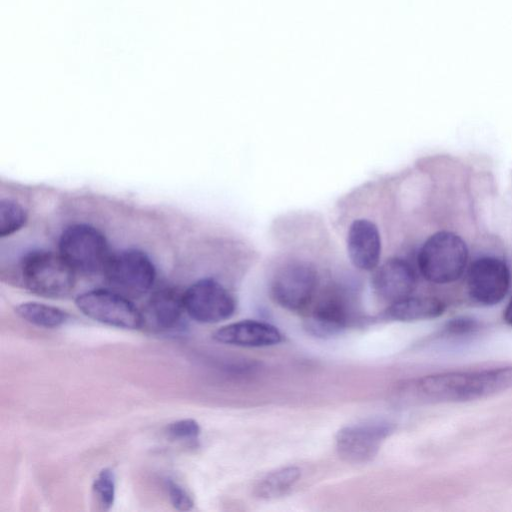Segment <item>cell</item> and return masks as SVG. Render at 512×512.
<instances>
[{"label": "cell", "mask_w": 512, "mask_h": 512, "mask_svg": "<svg viewBox=\"0 0 512 512\" xmlns=\"http://www.w3.org/2000/svg\"><path fill=\"white\" fill-rule=\"evenodd\" d=\"M512 387V366L479 371H453L406 381L398 392L409 405L482 399Z\"/></svg>", "instance_id": "cell-1"}, {"label": "cell", "mask_w": 512, "mask_h": 512, "mask_svg": "<svg viewBox=\"0 0 512 512\" xmlns=\"http://www.w3.org/2000/svg\"><path fill=\"white\" fill-rule=\"evenodd\" d=\"M20 274L30 292L46 298H63L75 287V270L60 254L36 249L20 260Z\"/></svg>", "instance_id": "cell-2"}, {"label": "cell", "mask_w": 512, "mask_h": 512, "mask_svg": "<svg viewBox=\"0 0 512 512\" xmlns=\"http://www.w3.org/2000/svg\"><path fill=\"white\" fill-rule=\"evenodd\" d=\"M467 261L468 249L465 242L460 236L448 231L431 235L423 243L417 258L422 276L437 284L458 280Z\"/></svg>", "instance_id": "cell-3"}, {"label": "cell", "mask_w": 512, "mask_h": 512, "mask_svg": "<svg viewBox=\"0 0 512 512\" xmlns=\"http://www.w3.org/2000/svg\"><path fill=\"white\" fill-rule=\"evenodd\" d=\"M318 281V272L313 263L292 258L275 270L270 282V294L280 307L299 312L315 298Z\"/></svg>", "instance_id": "cell-4"}, {"label": "cell", "mask_w": 512, "mask_h": 512, "mask_svg": "<svg viewBox=\"0 0 512 512\" xmlns=\"http://www.w3.org/2000/svg\"><path fill=\"white\" fill-rule=\"evenodd\" d=\"M59 254L82 274L103 272L110 257L108 242L97 228L84 223L68 226L58 242Z\"/></svg>", "instance_id": "cell-5"}, {"label": "cell", "mask_w": 512, "mask_h": 512, "mask_svg": "<svg viewBox=\"0 0 512 512\" xmlns=\"http://www.w3.org/2000/svg\"><path fill=\"white\" fill-rule=\"evenodd\" d=\"M112 290L136 298L146 294L156 280V267L150 257L138 249L111 254L103 270Z\"/></svg>", "instance_id": "cell-6"}, {"label": "cell", "mask_w": 512, "mask_h": 512, "mask_svg": "<svg viewBox=\"0 0 512 512\" xmlns=\"http://www.w3.org/2000/svg\"><path fill=\"white\" fill-rule=\"evenodd\" d=\"M75 304L84 315L97 322L123 329L141 328V311L128 297L114 290L86 291L76 297Z\"/></svg>", "instance_id": "cell-7"}, {"label": "cell", "mask_w": 512, "mask_h": 512, "mask_svg": "<svg viewBox=\"0 0 512 512\" xmlns=\"http://www.w3.org/2000/svg\"><path fill=\"white\" fill-rule=\"evenodd\" d=\"M187 314L199 323H218L230 318L236 309L233 295L217 280L202 278L183 293Z\"/></svg>", "instance_id": "cell-8"}, {"label": "cell", "mask_w": 512, "mask_h": 512, "mask_svg": "<svg viewBox=\"0 0 512 512\" xmlns=\"http://www.w3.org/2000/svg\"><path fill=\"white\" fill-rule=\"evenodd\" d=\"M351 320L352 306L348 295L337 286H328L316 298L305 320V328L316 337L327 338L341 333Z\"/></svg>", "instance_id": "cell-9"}, {"label": "cell", "mask_w": 512, "mask_h": 512, "mask_svg": "<svg viewBox=\"0 0 512 512\" xmlns=\"http://www.w3.org/2000/svg\"><path fill=\"white\" fill-rule=\"evenodd\" d=\"M510 281V271L504 261L492 256L481 257L468 270V293L477 303L494 305L504 299Z\"/></svg>", "instance_id": "cell-10"}, {"label": "cell", "mask_w": 512, "mask_h": 512, "mask_svg": "<svg viewBox=\"0 0 512 512\" xmlns=\"http://www.w3.org/2000/svg\"><path fill=\"white\" fill-rule=\"evenodd\" d=\"M392 430L390 424L382 422L346 426L336 435L337 452L346 462L366 463L376 456Z\"/></svg>", "instance_id": "cell-11"}, {"label": "cell", "mask_w": 512, "mask_h": 512, "mask_svg": "<svg viewBox=\"0 0 512 512\" xmlns=\"http://www.w3.org/2000/svg\"><path fill=\"white\" fill-rule=\"evenodd\" d=\"M373 271L371 285L374 292L390 304L411 296L416 288V273L402 258H389Z\"/></svg>", "instance_id": "cell-12"}, {"label": "cell", "mask_w": 512, "mask_h": 512, "mask_svg": "<svg viewBox=\"0 0 512 512\" xmlns=\"http://www.w3.org/2000/svg\"><path fill=\"white\" fill-rule=\"evenodd\" d=\"M347 253L354 267L373 271L381 257V238L376 224L368 219L354 220L346 239Z\"/></svg>", "instance_id": "cell-13"}, {"label": "cell", "mask_w": 512, "mask_h": 512, "mask_svg": "<svg viewBox=\"0 0 512 512\" xmlns=\"http://www.w3.org/2000/svg\"><path fill=\"white\" fill-rule=\"evenodd\" d=\"M184 308L183 293L173 288L155 291L141 310V328L152 332H163L175 327Z\"/></svg>", "instance_id": "cell-14"}, {"label": "cell", "mask_w": 512, "mask_h": 512, "mask_svg": "<svg viewBox=\"0 0 512 512\" xmlns=\"http://www.w3.org/2000/svg\"><path fill=\"white\" fill-rule=\"evenodd\" d=\"M213 338L227 345L259 348L280 343L282 334L277 327L269 323L242 320L219 328L214 332Z\"/></svg>", "instance_id": "cell-15"}, {"label": "cell", "mask_w": 512, "mask_h": 512, "mask_svg": "<svg viewBox=\"0 0 512 512\" xmlns=\"http://www.w3.org/2000/svg\"><path fill=\"white\" fill-rule=\"evenodd\" d=\"M446 304L435 297L408 296L391 303L385 311L387 318L401 322L428 320L441 316Z\"/></svg>", "instance_id": "cell-16"}, {"label": "cell", "mask_w": 512, "mask_h": 512, "mask_svg": "<svg viewBox=\"0 0 512 512\" xmlns=\"http://www.w3.org/2000/svg\"><path fill=\"white\" fill-rule=\"evenodd\" d=\"M301 471L296 466H286L267 473L255 486L254 493L261 499H275L286 495L298 482Z\"/></svg>", "instance_id": "cell-17"}, {"label": "cell", "mask_w": 512, "mask_h": 512, "mask_svg": "<svg viewBox=\"0 0 512 512\" xmlns=\"http://www.w3.org/2000/svg\"><path fill=\"white\" fill-rule=\"evenodd\" d=\"M15 312L23 320L43 328L60 327L69 318L68 313L58 307L32 301L20 303Z\"/></svg>", "instance_id": "cell-18"}, {"label": "cell", "mask_w": 512, "mask_h": 512, "mask_svg": "<svg viewBox=\"0 0 512 512\" xmlns=\"http://www.w3.org/2000/svg\"><path fill=\"white\" fill-rule=\"evenodd\" d=\"M28 220L27 210L12 199L0 201V236L7 237L22 229Z\"/></svg>", "instance_id": "cell-19"}, {"label": "cell", "mask_w": 512, "mask_h": 512, "mask_svg": "<svg viewBox=\"0 0 512 512\" xmlns=\"http://www.w3.org/2000/svg\"><path fill=\"white\" fill-rule=\"evenodd\" d=\"M93 494L103 510H109L115 499V476L111 469H102L94 479Z\"/></svg>", "instance_id": "cell-20"}, {"label": "cell", "mask_w": 512, "mask_h": 512, "mask_svg": "<svg viewBox=\"0 0 512 512\" xmlns=\"http://www.w3.org/2000/svg\"><path fill=\"white\" fill-rule=\"evenodd\" d=\"M200 426L194 419H181L167 427L168 435L177 440L194 441L200 435Z\"/></svg>", "instance_id": "cell-21"}, {"label": "cell", "mask_w": 512, "mask_h": 512, "mask_svg": "<svg viewBox=\"0 0 512 512\" xmlns=\"http://www.w3.org/2000/svg\"><path fill=\"white\" fill-rule=\"evenodd\" d=\"M166 490L171 504L177 510L186 511L193 507L194 502L190 494L177 482L166 480Z\"/></svg>", "instance_id": "cell-22"}, {"label": "cell", "mask_w": 512, "mask_h": 512, "mask_svg": "<svg viewBox=\"0 0 512 512\" xmlns=\"http://www.w3.org/2000/svg\"><path fill=\"white\" fill-rule=\"evenodd\" d=\"M480 328V323L470 317H458L451 319L444 327L446 335L460 336L473 334Z\"/></svg>", "instance_id": "cell-23"}, {"label": "cell", "mask_w": 512, "mask_h": 512, "mask_svg": "<svg viewBox=\"0 0 512 512\" xmlns=\"http://www.w3.org/2000/svg\"><path fill=\"white\" fill-rule=\"evenodd\" d=\"M503 319L508 325L512 326V298L504 310Z\"/></svg>", "instance_id": "cell-24"}]
</instances>
